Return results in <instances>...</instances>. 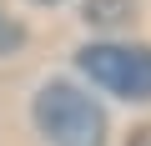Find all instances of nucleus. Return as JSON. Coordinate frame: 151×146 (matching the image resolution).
Returning a JSON list of instances; mask_svg holds the SVG:
<instances>
[{
    "label": "nucleus",
    "mask_w": 151,
    "mask_h": 146,
    "mask_svg": "<svg viewBox=\"0 0 151 146\" xmlns=\"http://www.w3.org/2000/svg\"><path fill=\"white\" fill-rule=\"evenodd\" d=\"M81 70L111 96L151 101V45H86Z\"/></svg>",
    "instance_id": "obj_2"
},
{
    "label": "nucleus",
    "mask_w": 151,
    "mask_h": 146,
    "mask_svg": "<svg viewBox=\"0 0 151 146\" xmlns=\"http://www.w3.org/2000/svg\"><path fill=\"white\" fill-rule=\"evenodd\" d=\"M40 5H55V0H40Z\"/></svg>",
    "instance_id": "obj_6"
},
{
    "label": "nucleus",
    "mask_w": 151,
    "mask_h": 146,
    "mask_svg": "<svg viewBox=\"0 0 151 146\" xmlns=\"http://www.w3.org/2000/svg\"><path fill=\"white\" fill-rule=\"evenodd\" d=\"M20 40H25V30H20V20L0 10V55H10V50H20Z\"/></svg>",
    "instance_id": "obj_4"
},
{
    "label": "nucleus",
    "mask_w": 151,
    "mask_h": 146,
    "mask_svg": "<svg viewBox=\"0 0 151 146\" xmlns=\"http://www.w3.org/2000/svg\"><path fill=\"white\" fill-rule=\"evenodd\" d=\"M126 146H151V126H136V131H131V141H126Z\"/></svg>",
    "instance_id": "obj_5"
},
{
    "label": "nucleus",
    "mask_w": 151,
    "mask_h": 146,
    "mask_svg": "<svg viewBox=\"0 0 151 146\" xmlns=\"http://www.w3.org/2000/svg\"><path fill=\"white\" fill-rule=\"evenodd\" d=\"M35 126L50 146H101L106 141V111L65 81L40 86L35 96Z\"/></svg>",
    "instance_id": "obj_1"
},
{
    "label": "nucleus",
    "mask_w": 151,
    "mask_h": 146,
    "mask_svg": "<svg viewBox=\"0 0 151 146\" xmlns=\"http://www.w3.org/2000/svg\"><path fill=\"white\" fill-rule=\"evenodd\" d=\"M126 15H131V0H91L86 5V20H96V25H116Z\"/></svg>",
    "instance_id": "obj_3"
}]
</instances>
